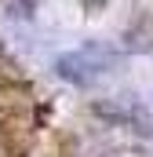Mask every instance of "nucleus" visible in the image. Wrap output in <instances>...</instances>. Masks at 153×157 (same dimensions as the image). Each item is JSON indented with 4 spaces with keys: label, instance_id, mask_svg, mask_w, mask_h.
<instances>
[{
    "label": "nucleus",
    "instance_id": "nucleus-5",
    "mask_svg": "<svg viewBox=\"0 0 153 157\" xmlns=\"http://www.w3.org/2000/svg\"><path fill=\"white\" fill-rule=\"evenodd\" d=\"M80 4H84V11H91V15H95V11H102L110 0H80Z\"/></svg>",
    "mask_w": 153,
    "mask_h": 157
},
{
    "label": "nucleus",
    "instance_id": "nucleus-3",
    "mask_svg": "<svg viewBox=\"0 0 153 157\" xmlns=\"http://www.w3.org/2000/svg\"><path fill=\"white\" fill-rule=\"evenodd\" d=\"M124 48H128L131 55L153 51V18L150 15H139V18L128 22V29H124Z\"/></svg>",
    "mask_w": 153,
    "mask_h": 157
},
{
    "label": "nucleus",
    "instance_id": "nucleus-2",
    "mask_svg": "<svg viewBox=\"0 0 153 157\" xmlns=\"http://www.w3.org/2000/svg\"><path fill=\"white\" fill-rule=\"evenodd\" d=\"M91 113L102 121H110V124H131V121H139L142 124V132L150 128V117H146V110H139L135 102H117V99H99V102H91Z\"/></svg>",
    "mask_w": 153,
    "mask_h": 157
},
{
    "label": "nucleus",
    "instance_id": "nucleus-6",
    "mask_svg": "<svg viewBox=\"0 0 153 157\" xmlns=\"http://www.w3.org/2000/svg\"><path fill=\"white\" fill-rule=\"evenodd\" d=\"M131 157H142V154H131Z\"/></svg>",
    "mask_w": 153,
    "mask_h": 157
},
{
    "label": "nucleus",
    "instance_id": "nucleus-4",
    "mask_svg": "<svg viewBox=\"0 0 153 157\" xmlns=\"http://www.w3.org/2000/svg\"><path fill=\"white\" fill-rule=\"evenodd\" d=\"M37 0H7V15L11 18H33Z\"/></svg>",
    "mask_w": 153,
    "mask_h": 157
},
{
    "label": "nucleus",
    "instance_id": "nucleus-1",
    "mask_svg": "<svg viewBox=\"0 0 153 157\" xmlns=\"http://www.w3.org/2000/svg\"><path fill=\"white\" fill-rule=\"evenodd\" d=\"M117 62H120V51H113L110 44H84V48L66 51V55L55 59V73L66 84L88 88L95 77H102L106 70H113Z\"/></svg>",
    "mask_w": 153,
    "mask_h": 157
}]
</instances>
